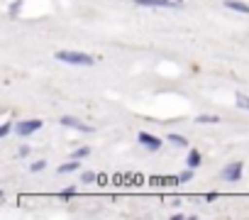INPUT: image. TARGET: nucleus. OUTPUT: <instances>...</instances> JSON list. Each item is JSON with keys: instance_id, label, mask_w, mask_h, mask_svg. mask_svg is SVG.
<instances>
[{"instance_id": "obj_1", "label": "nucleus", "mask_w": 249, "mask_h": 220, "mask_svg": "<svg viewBox=\"0 0 249 220\" xmlns=\"http://www.w3.org/2000/svg\"><path fill=\"white\" fill-rule=\"evenodd\" d=\"M56 59L73 64V66H93V56L83 54V52H56Z\"/></svg>"}, {"instance_id": "obj_2", "label": "nucleus", "mask_w": 249, "mask_h": 220, "mask_svg": "<svg viewBox=\"0 0 249 220\" xmlns=\"http://www.w3.org/2000/svg\"><path fill=\"white\" fill-rule=\"evenodd\" d=\"M39 128H42V120H20V123L15 125V132L22 135V137H30V135H35Z\"/></svg>"}, {"instance_id": "obj_3", "label": "nucleus", "mask_w": 249, "mask_h": 220, "mask_svg": "<svg viewBox=\"0 0 249 220\" xmlns=\"http://www.w3.org/2000/svg\"><path fill=\"white\" fill-rule=\"evenodd\" d=\"M142 8H181V0H137Z\"/></svg>"}, {"instance_id": "obj_4", "label": "nucleus", "mask_w": 249, "mask_h": 220, "mask_svg": "<svg viewBox=\"0 0 249 220\" xmlns=\"http://www.w3.org/2000/svg\"><path fill=\"white\" fill-rule=\"evenodd\" d=\"M220 176H222L225 181H239V179H242V164H239V162L227 164V166L220 171Z\"/></svg>"}, {"instance_id": "obj_5", "label": "nucleus", "mask_w": 249, "mask_h": 220, "mask_svg": "<svg viewBox=\"0 0 249 220\" xmlns=\"http://www.w3.org/2000/svg\"><path fill=\"white\" fill-rule=\"evenodd\" d=\"M137 140H140V145H142V147H147L149 152H157V149L161 147V140H159V137H154V135H149V132H140V137H137Z\"/></svg>"}, {"instance_id": "obj_6", "label": "nucleus", "mask_w": 249, "mask_h": 220, "mask_svg": "<svg viewBox=\"0 0 249 220\" xmlns=\"http://www.w3.org/2000/svg\"><path fill=\"white\" fill-rule=\"evenodd\" d=\"M61 125H66V128H73V130H78V132H93V128H88V125H83V123H78L76 118H61Z\"/></svg>"}, {"instance_id": "obj_7", "label": "nucleus", "mask_w": 249, "mask_h": 220, "mask_svg": "<svg viewBox=\"0 0 249 220\" xmlns=\"http://www.w3.org/2000/svg\"><path fill=\"white\" fill-rule=\"evenodd\" d=\"M225 8L234 10V13H242V15H249V5L242 3V0H225Z\"/></svg>"}, {"instance_id": "obj_8", "label": "nucleus", "mask_w": 249, "mask_h": 220, "mask_svg": "<svg viewBox=\"0 0 249 220\" xmlns=\"http://www.w3.org/2000/svg\"><path fill=\"white\" fill-rule=\"evenodd\" d=\"M186 164H188V169H198L200 166V152L198 149H191L188 157H186Z\"/></svg>"}, {"instance_id": "obj_9", "label": "nucleus", "mask_w": 249, "mask_h": 220, "mask_svg": "<svg viewBox=\"0 0 249 220\" xmlns=\"http://www.w3.org/2000/svg\"><path fill=\"white\" fill-rule=\"evenodd\" d=\"M169 142H171V145H178V147H186V145H188V140H186L183 135H176V132L169 135Z\"/></svg>"}, {"instance_id": "obj_10", "label": "nucleus", "mask_w": 249, "mask_h": 220, "mask_svg": "<svg viewBox=\"0 0 249 220\" xmlns=\"http://www.w3.org/2000/svg\"><path fill=\"white\" fill-rule=\"evenodd\" d=\"M196 123H210V125H217V123H220V118H217V115H198V118H196Z\"/></svg>"}, {"instance_id": "obj_11", "label": "nucleus", "mask_w": 249, "mask_h": 220, "mask_svg": "<svg viewBox=\"0 0 249 220\" xmlns=\"http://www.w3.org/2000/svg\"><path fill=\"white\" fill-rule=\"evenodd\" d=\"M76 169H78V162H69V164L59 166V174H71V171H76Z\"/></svg>"}, {"instance_id": "obj_12", "label": "nucleus", "mask_w": 249, "mask_h": 220, "mask_svg": "<svg viewBox=\"0 0 249 220\" xmlns=\"http://www.w3.org/2000/svg\"><path fill=\"white\" fill-rule=\"evenodd\" d=\"M237 105H239V108H244V110H249V95L237 93Z\"/></svg>"}, {"instance_id": "obj_13", "label": "nucleus", "mask_w": 249, "mask_h": 220, "mask_svg": "<svg viewBox=\"0 0 249 220\" xmlns=\"http://www.w3.org/2000/svg\"><path fill=\"white\" fill-rule=\"evenodd\" d=\"M44 166H47V162H44V159H39V162H32V164H30V171H42Z\"/></svg>"}, {"instance_id": "obj_14", "label": "nucleus", "mask_w": 249, "mask_h": 220, "mask_svg": "<svg viewBox=\"0 0 249 220\" xmlns=\"http://www.w3.org/2000/svg\"><path fill=\"white\" fill-rule=\"evenodd\" d=\"M88 154H90V149L83 147V149H76V152H73V159H81V157H88Z\"/></svg>"}, {"instance_id": "obj_15", "label": "nucleus", "mask_w": 249, "mask_h": 220, "mask_svg": "<svg viewBox=\"0 0 249 220\" xmlns=\"http://www.w3.org/2000/svg\"><path fill=\"white\" fill-rule=\"evenodd\" d=\"M81 179H83V183H93V181H95V179H98V176H95V174H93V171H86V174H83V176H81Z\"/></svg>"}, {"instance_id": "obj_16", "label": "nucleus", "mask_w": 249, "mask_h": 220, "mask_svg": "<svg viewBox=\"0 0 249 220\" xmlns=\"http://www.w3.org/2000/svg\"><path fill=\"white\" fill-rule=\"evenodd\" d=\"M193 171H196V169H188V171H183V174L178 176V181H191V179H193Z\"/></svg>"}, {"instance_id": "obj_17", "label": "nucleus", "mask_w": 249, "mask_h": 220, "mask_svg": "<svg viewBox=\"0 0 249 220\" xmlns=\"http://www.w3.org/2000/svg\"><path fill=\"white\" fill-rule=\"evenodd\" d=\"M18 8H22V0H15V3H13V10H10V15H18Z\"/></svg>"}, {"instance_id": "obj_18", "label": "nucleus", "mask_w": 249, "mask_h": 220, "mask_svg": "<svg viewBox=\"0 0 249 220\" xmlns=\"http://www.w3.org/2000/svg\"><path fill=\"white\" fill-rule=\"evenodd\" d=\"M8 132H10V123H8V125H3V128H0V137H5Z\"/></svg>"}, {"instance_id": "obj_19", "label": "nucleus", "mask_w": 249, "mask_h": 220, "mask_svg": "<svg viewBox=\"0 0 249 220\" xmlns=\"http://www.w3.org/2000/svg\"><path fill=\"white\" fill-rule=\"evenodd\" d=\"M73 191H76V188H64V191H61V196H66V198H69V196H73Z\"/></svg>"}]
</instances>
